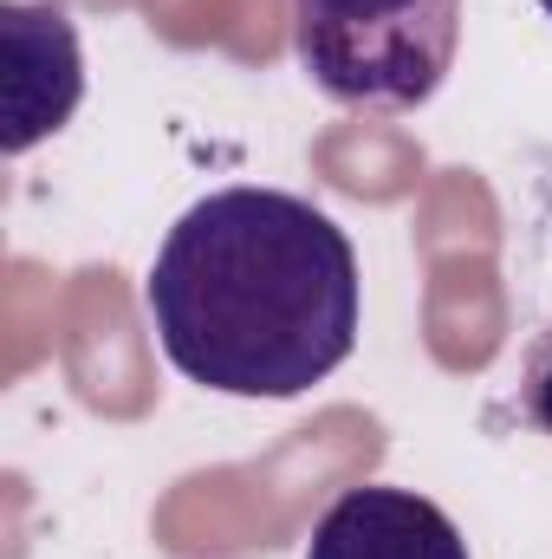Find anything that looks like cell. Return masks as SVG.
<instances>
[{"label":"cell","instance_id":"obj_1","mask_svg":"<svg viewBox=\"0 0 552 559\" xmlns=\"http://www.w3.org/2000/svg\"><path fill=\"white\" fill-rule=\"evenodd\" d=\"M358 248L292 189L228 182L176 215L143 306L163 358L221 397H299L358 345Z\"/></svg>","mask_w":552,"mask_h":559},{"label":"cell","instance_id":"obj_2","mask_svg":"<svg viewBox=\"0 0 552 559\" xmlns=\"http://www.w3.org/2000/svg\"><path fill=\"white\" fill-rule=\"evenodd\" d=\"M461 46V0H292L305 79L351 111H416Z\"/></svg>","mask_w":552,"mask_h":559},{"label":"cell","instance_id":"obj_3","mask_svg":"<svg viewBox=\"0 0 552 559\" xmlns=\"http://www.w3.org/2000/svg\"><path fill=\"white\" fill-rule=\"evenodd\" d=\"M0 52H7V79H0V150L26 156L33 143L72 124L79 98H85V52H79V26L59 7H33V0H7L0 7Z\"/></svg>","mask_w":552,"mask_h":559},{"label":"cell","instance_id":"obj_4","mask_svg":"<svg viewBox=\"0 0 552 559\" xmlns=\"http://www.w3.org/2000/svg\"><path fill=\"white\" fill-rule=\"evenodd\" d=\"M305 559H468V540L429 495L364 481L312 521Z\"/></svg>","mask_w":552,"mask_h":559},{"label":"cell","instance_id":"obj_5","mask_svg":"<svg viewBox=\"0 0 552 559\" xmlns=\"http://www.w3.org/2000/svg\"><path fill=\"white\" fill-rule=\"evenodd\" d=\"M514 411L520 423H533L540 436H552V325L520 352V384H514Z\"/></svg>","mask_w":552,"mask_h":559}]
</instances>
